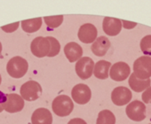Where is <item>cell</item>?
I'll return each instance as SVG.
<instances>
[{
	"instance_id": "cell-13",
	"label": "cell",
	"mask_w": 151,
	"mask_h": 124,
	"mask_svg": "<svg viewBox=\"0 0 151 124\" xmlns=\"http://www.w3.org/2000/svg\"><path fill=\"white\" fill-rule=\"evenodd\" d=\"M24 107V99L22 98V96L11 93L7 94V100L5 106V110L10 113H14L21 112Z\"/></svg>"
},
{
	"instance_id": "cell-26",
	"label": "cell",
	"mask_w": 151,
	"mask_h": 124,
	"mask_svg": "<svg viewBox=\"0 0 151 124\" xmlns=\"http://www.w3.org/2000/svg\"><path fill=\"white\" fill-rule=\"evenodd\" d=\"M7 100V94H5L3 91H0V113L5 110V106Z\"/></svg>"
},
{
	"instance_id": "cell-11",
	"label": "cell",
	"mask_w": 151,
	"mask_h": 124,
	"mask_svg": "<svg viewBox=\"0 0 151 124\" xmlns=\"http://www.w3.org/2000/svg\"><path fill=\"white\" fill-rule=\"evenodd\" d=\"M98 31L96 27L92 23H86L79 28L78 36L84 43H93L97 39Z\"/></svg>"
},
{
	"instance_id": "cell-10",
	"label": "cell",
	"mask_w": 151,
	"mask_h": 124,
	"mask_svg": "<svg viewBox=\"0 0 151 124\" xmlns=\"http://www.w3.org/2000/svg\"><path fill=\"white\" fill-rule=\"evenodd\" d=\"M132 98V91L128 88L124 86L115 88L111 93V100L117 106H122L129 104Z\"/></svg>"
},
{
	"instance_id": "cell-22",
	"label": "cell",
	"mask_w": 151,
	"mask_h": 124,
	"mask_svg": "<svg viewBox=\"0 0 151 124\" xmlns=\"http://www.w3.org/2000/svg\"><path fill=\"white\" fill-rule=\"evenodd\" d=\"M140 50L146 56H151V35L144 36L140 40Z\"/></svg>"
},
{
	"instance_id": "cell-31",
	"label": "cell",
	"mask_w": 151,
	"mask_h": 124,
	"mask_svg": "<svg viewBox=\"0 0 151 124\" xmlns=\"http://www.w3.org/2000/svg\"><path fill=\"white\" fill-rule=\"evenodd\" d=\"M150 124H151V123H150Z\"/></svg>"
},
{
	"instance_id": "cell-4",
	"label": "cell",
	"mask_w": 151,
	"mask_h": 124,
	"mask_svg": "<svg viewBox=\"0 0 151 124\" xmlns=\"http://www.w3.org/2000/svg\"><path fill=\"white\" fill-rule=\"evenodd\" d=\"M22 98L26 101H35L42 94V87L36 81H28L23 83L20 90Z\"/></svg>"
},
{
	"instance_id": "cell-28",
	"label": "cell",
	"mask_w": 151,
	"mask_h": 124,
	"mask_svg": "<svg viewBox=\"0 0 151 124\" xmlns=\"http://www.w3.org/2000/svg\"><path fill=\"white\" fill-rule=\"evenodd\" d=\"M68 124H87L86 121L81 118H74V119H71Z\"/></svg>"
},
{
	"instance_id": "cell-16",
	"label": "cell",
	"mask_w": 151,
	"mask_h": 124,
	"mask_svg": "<svg viewBox=\"0 0 151 124\" xmlns=\"http://www.w3.org/2000/svg\"><path fill=\"white\" fill-rule=\"evenodd\" d=\"M110 48V41L106 36H99L92 44L91 50L97 57H103L106 55Z\"/></svg>"
},
{
	"instance_id": "cell-24",
	"label": "cell",
	"mask_w": 151,
	"mask_h": 124,
	"mask_svg": "<svg viewBox=\"0 0 151 124\" xmlns=\"http://www.w3.org/2000/svg\"><path fill=\"white\" fill-rule=\"evenodd\" d=\"M19 25H20L19 22H14V23H12V24H8V25L3 26V27H1V29H2V30L5 31V32L12 33V32L15 31V30L19 28Z\"/></svg>"
},
{
	"instance_id": "cell-3",
	"label": "cell",
	"mask_w": 151,
	"mask_h": 124,
	"mask_svg": "<svg viewBox=\"0 0 151 124\" xmlns=\"http://www.w3.org/2000/svg\"><path fill=\"white\" fill-rule=\"evenodd\" d=\"M133 73L139 79L147 80L151 77V57L142 56L133 63Z\"/></svg>"
},
{
	"instance_id": "cell-9",
	"label": "cell",
	"mask_w": 151,
	"mask_h": 124,
	"mask_svg": "<svg viewBox=\"0 0 151 124\" xmlns=\"http://www.w3.org/2000/svg\"><path fill=\"white\" fill-rule=\"evenodd\" d=\"M131 76V68L125 62L119 61L115 63L109 71V76L116 82H122L126 80Z\"/></svg>"
},
{
	"instance_id": "cell-6",
	"label": "cell",
	"mask_w": 151,
	"mask_h": 124,
	"mask_svg": "<svg viewBox=\"0 0 151 124\" xmlns=\"http://www.w3.org/2000/svg\"><path fill=\"white\" fill-rule=\"evenodd\" d=\"M94 66V62L91 58L82 57L76 63V73L82 80H86L93 76Z\"/></svg>"
},
{
	"instance_id": "cell-20",
	"label": "cell",
	"mask_w": 151,
	"mask_h": 124,
	"mask_svg": "<svg viewBox=\"0 0 151 124\" xmlns=\"http://www.w3.org/2000/svg\"><path fill=\"white\" fill-rule=\"evenodd\" d=\"M96 124H116L115 114L109 110H102L99 113Z\"/></svg>"
},
{
	"instance_id": "cell-30",
	"label": "cell",
	"mask_w": 151,
	"mask_h": 124,
	"mask_svg": "<svg viewBox=\"0 0 151 124\" xmlns=\"http://www.w3.org/2000/svg\"><path fill=\"white\" fill-rule=\"evenodd\" d=\"M1 81H2V78H1V75H0V84H1Z\"/></svg>"
},
{
	"instance_id": "cell-19",
	"label": "cell",
	"mask_w": 151,
	"mask_h": 124,
	"mask_svg": "<svg viewBox=\"0 0 151 124\" xmlns=\"http://www.w3.org/2000/svg\"><path fill=\"white\" fill-rule=\"evenodd\" d=\"M42 20L43 19L41 17L25 20L21 22V25H22L23 31H25L26 33H34L40 29L42 26V22H43Z\"/></svg>"
},
{
	"instance_id": "cell-25",
	"label": "cell",
	"mask_w": 151,
	"mask_h": 124,
	"mask_svg": "<svg viewBox=\"0 0 151 124\" xmlns=\"http://www.w3.org/2000/svg\"><path fill=\"white\" fill-rule=\"evenodd\" d=\"M141 98L144 104H150L151 103V87L147 89L145 91H143L141 95Z\"/></svg>"
},
{
	"instance_id": "cell-29",
	"label": "cell",
	"mask_w": 151,
	"mask_h": 124,
	"mask_svg": "<svg viewBox=\"0 0 151 124\" xmlns=\"http://www.w3.org/2000/svg\"><path fill=\"white\" fill-rule=\"evenodd\" d=\"M1 51H2V43L0 42V53H1Z\"/></svg>"
},
{
	"instance_id": "cell-8",
	"label": "cell",
	"mask_w": 151,
	"mask_h": 124,
	"mask_svg": "<svg viewBox=\"0 0 151 124\" xmlns=\"http://www.w3.org/2000/svg\"><path fill=\"white\" fill-rule=\"evenodd\" d=\"M72 99L79 105L87 104L92 98V91L89 86L84 83L75 85L71 91Z\"/></svg>"
},
{
	"instance_id": "cell-2",
	"label": "cell",
	"mask_w": 151,
	"mask_h": 124,
	"mask_svg": "<svg viewBox=\"0 0 151 124\" xmlns=\"http://www.w3.org/2000/svg\"><path fill=\"white\" fill-rule=\"evenodd\" d=\"M52 108L56 115L60 117H66L72 113L74 109V103L68 96L59 95L53 99Z\"/></svg>"
},
{
	"instance_id": "cell-5",
	"label": "cell",
	"mask_w": 151,
	"mask_h": 124,
	"mask_svg": "<svg viewBox=\"0 0 151 124\" xmlns=\"http://www.w3.org/2000/svg\"><path fill=\"white\" fill-rule=\"evenodd\" d=\"M127 117L133 121H142L146 118V105L139 100H134L125 108Z\"/></svg>"
},
{
	"instance_id": "cell-7",
	"label": "cell",
	"mask_w": 151,
	"mask_h": 124,
	"mask_svg": "<svg viewBox=\"0 0 151 124\" xmlns=\"http://www.w3.org/2000/svg\"><path fill=\"white\" fill-rule=\"evenodd\" d=\"M51 50V44L47 37L37 36L30 44V51L37 58H44L48 56Z\"/></svg>"
},
{
	"instance_id": "cell-23",
	"label": "cell",
	"mask_w": 151,
	"mask_h": 124,
	"mask_svg": "<svg viewBox=\"0 0 151 124\" xmlns=\"http://www.w3.org/2000/svg\"><path fill=\"white\" fill-rule=\"evenodd\" d=\"M47 39L49 40L50 44H51V50H50V52L47 57H54V56L58 55L60 51V42L52 36H47Z\"/></svg>"
},
{
	"instance_id": "cell-17",
	"label": "cell",
	"mask_w": 151,
	"mask_h": 124,
	"mask_svg": "<svg viewBox=\"0 0 151 124\" xmlns=\"http://www.w3.org/2000/svg\"><path fill=\"white\" fill-rule=\"evenodd\" d=\"M128 83H129L130 88L133 91L141 92V91H145L147 89H148L150 87L151 80L150 79H147V80L139 79V77L136 76V75L134 73H132V74H131V76L129 77Z\"/></svg>"
},
{
	"instance_id": "cell-27",
	"label": "cell",
	"mask_w": 151,
	"mask_h": 124,
	"mask_svg": "<svg viewBox=\"0 0 151 124\" xmlns=\"http://www.w3.org/2000/svg\"><path fill=\"white\" fill-rule=\"evenodd\" d=\"M122 24H123L124 28L126 29H133L135 26H137V23H136V22L127 21H122Z\"/></svg>"
},
{
	"instance_id": "cell-14",
	"label": "cell",
	"mask_w": 151,
	"mask_h": 124,
	"mask_svg": "<svg viewBox=\"0 0 151 124\" xmlns=\"http://www.w3.org/2000/svg\"><path fill=\"white\" fill-rule=\"evenodd\" d=\"M64 53L69 62H76L82 58L83 49L78 43L69 42L64 47Z\"/></svg>"
},
{
	"instance_id": "cell-1",
	"label": "cell",
	"mask_w": 151,
	"mask_h": 124,
	"mask_svg": "<svg viewBox=\"0 0 151 124\" xmlns=\"http://www.w3.org/2000/svg\"><path fill=\"white\" fill-rule=\"evenodd\" d=\"M29 69L28 61L20 56H15L12 58L7 63L6 70L8 75L15 79L23 77Z\"/></svg>"
},
{
	"instance_id": "cell-21",
	"label": "cell",
	"mask_w": 151,
	"mask_h": 124,
	"mask_svg": "<svg viewBox=\"0 0 151 124\" xmlns=\"http://www.w3.org/2000/svg\"><path fill=\"white\" fill-rule=\"evenodd\" d=\"M44 21L45 24L51 29H56L61 25L63 22V15H56V16H47L44 17Z\"/></svg>"
},
{
	"instance_id": "cell-12",
	"label": "cell",
	"mask_w": 151,
	"mask_h": 124,
	"mask_svg": "<svg viewBox=\"0 0 151 124\" xmlns=\"http://www.w3.org/2000/svg\"><path fill=\"white\" fill-rule=\"evenodd\" d=\"M102 29L106 35L116 36L122 30V21L117 18L105 17L102 23Z\"/></svg>"
},
{
	"instance_id": "cell-18",
	"label": "cell",
	"mask_w": 151,
	"mask_h": 124,
	"mask_svg": "<svg viewBox=\"0 0 151 124\" xmlns=\"http://www.w3.org/2000/svg\"><path fill=\"white\" fill-rule=\"evenodd\" d=\"M111 68V63L107 60H100L94 66L93 75L96 78L101 80H105L109 76V71Z\"/></svg>"
},
{
	"instance_id": "cell-15",
	"label": "cell",
	"mask_w": 151,
	"mask_h": 124,
	"mask_svg": "<svg viewBox=\"0 0 151 124\" xmlns=\"http://www.w3.org/2000/svg\"><path fill=\"white\" fill-rule=\"evenodd\" d=\"M32 124H52V113L44 107L37 108L34 111L31 116Z\"/></svg>"
}]
</instances>
